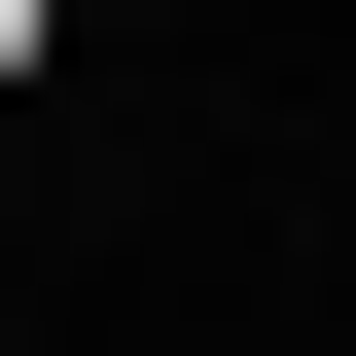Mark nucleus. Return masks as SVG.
I'll return each instance as SVG.
<instances>
[{
  "label": "nucleus",
  "mask_w": 356,
  "mask_h": 356,
  "mask_svg": "<svg viewBox=\"0 0 356 356\" xmlns=\"http://www.w3.org/2000/svg\"><path fill=\"white\" fill-rule=\"evenodd\" d=\"M36 36H72V0H0V72H36Z\"/></svg>",
  "instance_id": "obj_1"
}]
</instances>
